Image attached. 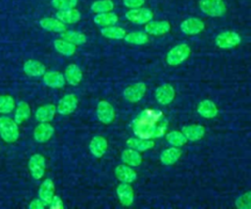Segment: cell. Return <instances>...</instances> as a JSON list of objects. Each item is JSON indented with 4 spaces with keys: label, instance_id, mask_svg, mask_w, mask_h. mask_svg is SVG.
Here are the masks:
<instances>
[{
    "label": "cell",
    "instance_id": "cell-1",
    "mask_svg": "<svg viewBox=\"0 0 251 209\" xmlns=\"http://www.w3.org/2000/svg\"><path fill=\"white\" fill-rule=\"evenodd\" d=\"M166 121L162 119V112L147 109L133 122V131L141 138L160 136L165 132Z\"/></svg>",
    "mask_w": 251,
    "mask_h": 209
},
{
    "label": "cell",
    "instance_id": "cell-2",
    "mask_svg": "<svg viewBox=\"0 0 251 209\" xmlns=\"http://www.w3.org/2000/svg\"><path fill=\"white\" fill-rule=\"evenodd\" d=\"M19 125L15 122V120L2 116L0 117V136L1 138L8 143L15 142L19 136Z\"/></svg>",
    "mask_w": 251,
    "mask_h": 209
},
{
    "label": "cell",
    "instance_id": "cell-3",
    "mask_svg": "<svg viewBox=\"0 0 251 209\" xmlns=\"http://www.w3.org/2000/svg\"><path fill=\"white\" fill-rule=\"evenodd\" d=\"M190 47L185 43H180L173 47L167 54V63L170 66H177L184 62L190 55Z\"/></svg>",
    "mask_w": 251,
    "mask_h": 209
},
{
    "label": "cell",
    "instance_id": "cell-4",
    "mask_svg": "<svg viewBox=\"0 0 251 209\" xmlns=\"http://www.w3.org/2000/svg\"><path fill=\"white\" fill-rule=\"evenodd\" d=\"M199 7L204 14L210 17H221L226 11L223 0H200Z\"/></svg>",
    "mask_w": 251,
    "mask_h": 209
},
{
    "label": "cell",
    "instance_id": "cell-5",
    "mask_svg": "<svg viewBox=\"0 0 251 209\" xmlns=\"http://www.w3.org/2000/svg\"><path fill=\"white\" fill-rule=\"evenodd\" d=\"M240 41H241V38H240L239 34L235 31H231V30L224 31V32L218 34L215 39L216 45L223 49H228V48L235 47L236 45H238L240 43Z\"/></svg>",
    "mask_w": 251,
    "mask_h": 209
},
{
    "label": "cell",
    "instance_id": "cell-6",
    "mask_svg": "<svg viewBox=\"0 0 251 209\" xmlns=\"http://www.w3.org/2000/svg\"><path fill=\"white\" fill-rule=\"evenodd\" d=\"M126 18L132 24L143 25L152 20L153 13L147 8H134L126 13Z\"/></svg>",
    "mask_w": 251,
    "mask_h": 209
},
{
    "label": "cell",
    "instance_id": "cell-7",
    "mask_svg": "<svg viewBox=\"0 0 251 209\" xmlns=\"http://www.w3.org/2000/svg\"><path fill=\"white\" fill-rule=\"evenodd\" d=\"M28 170L34 180H40L45 174V158L41 154H33L28 161Z\"/></svg>",
    "mask_w": 251,
    "mask_h": 209
},
{
    "label": "cell",
    "instance_id": "cell-8",
    "mask_svg": "<svg viewBox=\"0 0 251 209\" xmlns=\"http://www.w3.org/2000/svg\"><path fill=\"white\" fill-rule=\"evenodd\" d=\"M77 103L78 100L75 94H66L60 99L56 109L61 115H70L76 109Z\"/></svg>",
    "mask_w": 251,
    "mask_h": 209
},
{
    "label": "cell",
    "instance_id": "cell-9",
    "mask_svg": "<svg viewBox=\"0 0 251 209\" xmlns=\"http://www.w3.org/2000/svg\"><path fill=\"white\" fill-rule=\"evenodd\" d=\"M96 114L98 120L105 125L111 124L115 119V110L113 106L107 101H100L97 105Z\"/></svg>",
    "mask_w": 251,
    "mask_h": 209
},
{
    "label": "cell",
    "instance_id": "cell-10",
    "mask_svg": "<svg viewBox=\"0 0 251 209\" xmlns=\"http://www.w3.org/2000/svg\"><path fill=\"white\" fill-rule=\"evenodd\" d=\"M205 28L204 23L198 18H188L180 24V29L183 33L188 35L198 34Z\"/></svg>",
    "mask_w": 251,
    "mask_h": 209
},
{
    "label": "cell",
    "instance_id": "cell-11",
    "mask_svg": "<svg viewBox=\"0 0 251 209\" xmlns=\"http://www.w3.org/2000/svg\"><path fill=\"white\" fill-rule=\"evenodd\" d=\"M146 86L143 82L134 83L124 90V97L129 102H137L139 101L145 94Z\"/></svg>",
    "mask_w": 251,
    "mask_h": 209
},
{
    "label": "cell",
    "instance_id": "cell-12",
    "mask_svg": "<svg viewBox=\"0 0 251 209\" xmlns=\"http://www.w3.org/2000/svg\"><path fill=\"white\" fill-rule=\"evenodd\" d=\"M54 128L49 123L39 124L33 131V137L37 142L43 143L48 141L54 134Z\"/></svg>",
    "mask_w": 251,
    "mask_h": 209
},
{
    "label": "cell",
    "instance_id": "cell-13",
    "mask_svg": "<svg viewBox=\"0 0 251 209\" xmlns=\"http://www.w3.org/2000/svg\"><path fill=\"white\" fill-rule=\"evenodd\" d=\"M155 97L160 104L167 105L175 98V89L171 84L165 83L156 89Z\"/></svg>",
    "mask_w": 251,
    "mask_h": 209
},
{
    "label": "cell",
    "instance_id": "cell-14",
    "mask_svg": "<svg viewBox=\"0 0 251 209\" xmlns=\"http://www.w3.org/2000/svg\"><path fill=\"white\" fill-rule=\"evenodd\" d=\"M23 70L26 76L32 78L43 76L46 72L45 66L41 62L36 60H27L24 64Z\"/></svg>",
    "mask_w": 251,
    "mask_h": 209
},
{
    "label": "cell",
    "instance_id": "cell-15",
    "mask_svg": "<svg viewBox=\"0 0 251 209\" xmlns=\"http://www.w3.org/2000/svg\"><path fill=\"white\" fill-rule=\"evenodd\" d=\"M107 147H108V142L106 138L101 135L94 136L89 143V150L91 154L96 158L102 157L105 154Z\"/></svg>",
    "mask_w": 251,
    "mask_h": 209
},
{
    "label": "cell",
    "instance_id": "cell-16",
    "mask_svg": "<svg viewBox=\"0 0 251 209\" xmlns=\"http://www.w3.org/2000/svg\"><path fill=\"white\" fill-rule=\"evenodd\" d=\"M55 194V185L51 179H45L39 186L38 196L41 200H43L47 205L51 202L52 198Z\"/></svg>",
    "mask_w": 251,
    "mask_h": 209
},
{
    "label": "cell",
    "instance_id": "cell-17",
    "mask_svg": "<svg viewBox=\"0 0 251 209\" xmlns=\"http://www.w3.org/2000/svg\"><path fill=\"white\" fill-rule=\"evenodd\" d=\"M171 26L167 21L148 22L145 26V32L151 35H162L169 32Z\"/></svg>",
    "mask_w": 251,
    "mask_h": 209
},
{
    "label": "cell",
    "instance_id": "cell-18",
    "mask_svg": "<svg viewBox=\"0 0 251 209\" xmlns=\"http://www.w3.org/2000/svg\"><path fill=\"white\" fill-rule=\"evenodd\" d=\"M117 195H118L121 203L125 206H129L133 202V198H134L133 189L126 183H123L118 185Z\"/></svg>",
    "mask_w": 251,
    "mask_h": 209
},
{
    "label": "cell",
    "instance_id": "cell-19",
    "mask_svg": "<svg viewBox=\"0 0 251 209\" xmlns=\"http://www.w3.org/2000/svg\"><path fill=\"white\" fill-rule=\"evenodd\" d=\"M44 83L51 88H61L65 85V76L59 72H45L43 75Z\"/></svg>",
    "mask_w": 251,
    "mask_h": 209
},
{
    "label": "cell",
    "instance_id": "cell-20",
    "mask_svg": "<svg viewBox=\"0 0 251 209\" xmlns=\"http://www.w3.org/2000/svg\"><path fill=\"white\" fill-rule=\"evenodd\" d=\"M115 176L119 181L126 183H130L134 182L137 178L136 173L129 166H126V165L117 166L115 169Z\"/></svg>",
    "mask_w": 251,
    "mask_h": 209
},
{
    "label": "cell",
    "instance_id": "cell-21",
    "mask_svg": "<svg viewBox=\"0 0 251 209\" xmlns=\"http://www.w3.org/2000/svg\"><path fill=\"white\" fill-rule=\"evenodd\" d=\"M65 79L71 85H77L82 79V72L75 64H70L65 71Z\"/></svg>",
    "mask_w": 251,
    "mask_h": 209
},
{
    "label": "cell",
    "instance_id": "cell-22",
    "mask_svg": "<svg viewBox=\"0 0 251 209\" xmlns=\"http://www.w3.org/2000/svg\"><path fill=\"white\" fill-rule=\"evenodd\" d=\"M56 111H57V109H56L55 105L47 104V105H43V106L39 107L36 110L34 116H35L36 121H38L40 123H49L54 119Z\"/></svg>",
    "mask_w": 251,
    "mask_h": 209
},
{
    "label": "cell",
    "instance_id": "cell-23",
    "mask_svg": "<svg viewBox=\"0 0 251 209\" xmlns=\"http://www.w3.org/2000/svg\"><path fill=\"white\" fill-rule=\"evenodd\" d=\"M39 25L43 29L47 31L63 32L66 30L65 24L59 21L58 19H54V18H43L39 21Z\"/></svg>",
    "mask_w": 251,
    "mask_h": 209
},
{
    "label": "cell",
    "instance_id": "cell-24",
    "mask_svg": "<svg viewBox=\"0 0 251 209\" xmlns=\"http://www.w3.org/2000/svg\"><path fill=\"white\" fill-rule=\"evenodd\" d=\"M56 17L64 24H75L80 20V13L75 8L59 10L56 13Z\"/></svg>",
    "mask_w": 251,
    "mask_h": 209
},
{
    "label": "cell",
    "instance_id": "cell-25",
    "mask_svg": "<svg viewBox=\"0 0 251 209\" xmlns=\"http://www.w3.org/2000/svg\"><path fill=\"white\" fill-rule=\"evenodd\" d=\"M198 113L204 117V118H214L217 114H218V109L217 106L215 105V103L209 99H205L203 101H201L198 105L197 108Z\"/></svg>",
    "mask_w": 251,
    "mask_h": 209
},
{
    "label": "cell",
    "instance_id": "cell-26",
    "mask_svg": "<svg viewBox=\"0 0 251 209\" xmlns=\"http://www.w3.org/2000/svg\"><path fill=\"white\" fill-rule=\"evenodd\" d=\"M181 150L177 147H170L165 149L161 155L160 160L164 165H173L175 164L180 157Z\"/></svg>",
    "mask_w": 251,
    "mask_h": 209
},
{
    "label": "cell",
    "instance_id": "cell-27",
    "mask_svg": "<svg viewBox=\"0 0 251 209\" xmlns=\"http://www.w3.org/2000/svg\"><path fill=\"white\" fill-rule=\"evenodd\" d=\"M182 133L187 140L195 141L202 138L205 133V129L199 125H189L182 129Z\"/></svg>",
    "mask_w": 251,
    "mask_h": 209
},
{
    "label": "cell",
    "instance_id": "cell-28",
    "mask_svg": "<svg viewBox=\"0 0 251 209\" xmlns=\"http://www.w3.org/2000/svg\"><path fill=\"white\" fill-rule=\"evenodd\" d=\"M30 116V108L29 105L25 101H21L17 105L16 109V114L14 117L15 122L18 125L24 124Z\"/></svg>",
    "mask_w": 251,
    "mask_h": 209
},
{
    "label": "cell",
    "instance_id": "cell-29",
    "mask_svg": "<svg viewBox=\"0 0 251 209\" xmlns=\"http://www.w3.org/2000/svg\"><path fill=\"white\" fill-rule=\"evenodd\" d=\"M54 48L57 52L65 56H72L76 50V46L65 39H56L54 41Z\"/></svg>",
    "mask_w": 251,
    "mask_h": 209
},
{
    "label": "cell",
    "instance_id": "cell-30",
    "mask_svg": "<svg viewBox=\"0 0 251 209\" xmlns=\"http://www.w3.org/2000/svg\"><path fill=\"white\" fill-rule=\"evenodd\" d=\"M127 146L136 150V151H144L150 149L154 146V141L147 138H129L126 141Z\"/></svg>",
    "mask_w": 251,
    "mask_h": 209
},
{
    "label": "cell",
    "instance_id": "cell-31",
    "mask_svg": "<svg viewBox=\"0 0 251 209\" xmlns=\"http://www.w3.org/2000/svg\"><path fill=\"white\" fill-rule=\"evenodd\" d=\"M122 160L124 163H126L128 166H138L140 165L142 158L140 156V154L134 150V149H126L123 151L122 153Z\"/></svg>",
    "mask_w": 251,
    "mask_h": 209
},
{
    "label": "cell",
    "instance_id": "cell-32",
    "mask_svg": "<svg viewBox=\"0 0 251 209\" xmlns=\"http://www.w3.org/2000/svg\"><path fill=\"white\" fill-rule=\"evenodd\" d=\"M118 16L114 13H100L97 14L94 18L93 21L96 25L98 26H113L118 22Z\"/></svg>",
    "mask_w": 251,
    "mask_h": 209
},
{
    "label": "cell",
    "instance_id": "cell-33",
    "mask_svg": "<svg viewBox=\"0 0 251 209\" xmlns=\"http://www.w3.org/2000/svg\"><path fill=\"white\" fill-rule=\"evenodd\" d=\"M62 38L75 44V45H81L86 42V36L79 31L75 30H65L61 34Z\"/></svg>",
    "mask_w": 251,
    "mask_h": 209
},
{
    "label": "cell",
    "instance_id": "cell-34",
    "mask_svg": "<svg viewBox=\"0 0 251 209\" xmlns=\"http://www.w3.org/2000/svg\"><path fill=\"white\" fill-rule=\"evenodd\" d=\"M101 34L110 39H123L126 35V30L120 26H108L101 29Z\"/></svg>",
    "mask_w": 251,
    "mask_h": 209
},
{
    "label": "cell",
    "instance_id": "cell-35",
    "mask_svg": "<svg viewBox=\"0 0 251 209\" xmlns=\"http://www.w3.org/2000/svg\"><path fill=\"white\" fill-rule=\"evenodd\" d=\"M124 39L129 44L142 45L148 42V35L146 32L143 31H134L126 34Z\"/></svg>",
    "mask_w": 251,
    "mask_h": 209
},
{
    "label": "cell",
    "instance_id": "cell-36",
    "mask_svg": "<svg viewBox=\"0 0 251 209\" xmlns=\"http://www.w3.org/2000/svg\"><path fill=\"white\" fill-rule=\"evenodd\" d=\"M114 8V3L112 0H98L92 3L91 10L94 13H107L112 11Z\"/></svg>",
    "mask_w": 251,
    "mask_h": 209
},
{
    "label": "cell",
    "instance_id": "cell-37",
    "mask_svg": "<svg viewBox=\"0 0 251 209\" xmlns=\"http://www.w3.org/2000/svg\"><path fill=\"white\" fill-rule=\"evenodd\" d=\"M167 141L174 145V146H181L183 144H185L186 142V137L184 136V134L180 131H170L168 134H167Z\"/></svg>",
    "mask_w": 251,
    "mask_h": 209
},
{
    "label": "cell",
    "instance_id": "cell-38",
    "mask_svg": "<svg viewBox=\"0 0 251 209\" xmlns=\"http://www.w3.org/2000/svg\"><path fill=\"white\" fill-rule=\"evenodd\" d=\"M15 108L14 98L10 95H1L0 96V113L8 114L11 113Z\"/></svg>",
    "mask_w": 251,
    "mask_h": 209
},
{
    "label": "cell",
    "instance_id": "cell-39",
    "mask_svg": "<svg viewBox=\"0 0 251 209\" xmlns=\"http://www.w3.org/2000/svg\"><path fill=\"white\" fill-rule=\"evenodd\" d=\"M235 206L239 209H251V190L240 195L235 200Z\"/></svg>",
    "mask_w": 251,
    "mask_h": 209
},
{
    "label": "cell",
    "instance_id": "cell-40",
    "mask_svg": "<svg viewBox=\"0 0 251 209\" xmlns=\"http://www.w3.org/2000/svg\"><path fill=\"white\" fill-rule=\"evenodd\" d=\"M78 0H52V5L57 10H66L75 8Z\"/></svg>",
    "mask_w": 251,
    "mask_h": 209
},
{
    "label": "cell",
    "instance_id": "cell-41",
    "mask_svg": "<svg viewBox=\"0 0 251 209\" xmlns=\"http://www.w3.org/2000/svg\"><path fill=\"white\" fill-rule=\"evenodd\" d=\"M144 1L145 0H123L124 5L130 9L141 7L144 4Z\"/></svg>",
    "mask_w": 251,
    "mask_h": 209
},
{
    "label": "cell",
    "instance_id": "cell-42",
    "mask_svg": "<svg viewBox=\"0 0 251 209\" xmlns=\"http://www.w3.org/2000/svg\"><path fill=\"white\" fill-rule=\"evenodd\" d=\"M46 205H47V204H46L43 200H41L40 198H38V199L32 200V201L29 203L28 208H29V209H43Z\"/></svg>",
    "mask_w": 251,
    "mask_h": 209
},
{
    "label": "cell",
    "instance_id": "cell-43",
    "mask_svg": "<svg viewBox=\"0 0 251 209\" xmlns=\"http://www.w3.org/2000/svg\"><path fill=\"white\" fill-rule=\"evenodd\" d=\"M63 206L62 204V200L59 196L57 195H54V197L52 198L51 202L49 203V207L50 208H61Z\"/></svg>",
    "mask_w": 251,
    "mask_h": 209
}]
</instances>
